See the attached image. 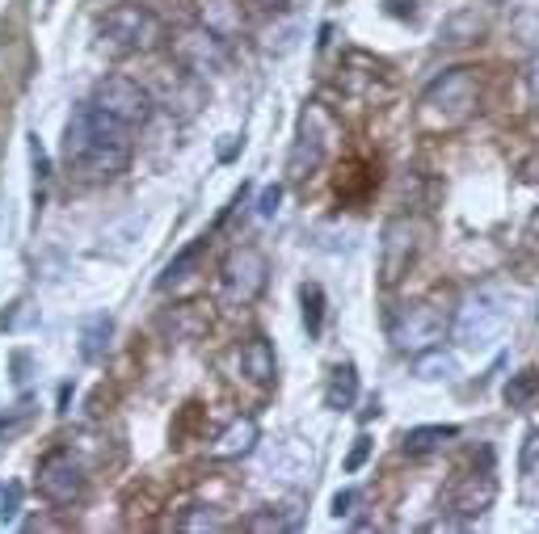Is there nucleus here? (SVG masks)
Returning <instances> with one entry per match:
<instances>
[{
    "instance_id": "obj_1",
    "label": "nucleus",
    "mask_w": 539,
    "mask_h": 534,
    "mask_svg": "<svg viewBox=\"0 0 539 534\" xmlns=\"http://www.w3.org/2000/svg\"><path fill=\"white\" fill-rule=\"evenodd\" d=\"M64 156L85 181L118 177L131 164L127 127H118V122H110L102 110H93V101H85V106H76L68 118Z\"/></svg>"
},
{
    "instance_id": "obj_2",
    "label": "nucleus",
    "mask_w": 539,
    "mask_h": 534,
    "mask_svg": "<svg viewBox=\"0 0 539 534\" xmlns=\"http://www.w3.org/2000/svg\"><path fill=\"white\" fill-rule=\"evenodd\" d=\"M476 114V76L472 68H451L422 93V118L426 127H464Z\"/></svg>"
},
{
    "instance_id": "obj_3",
    "label": "nucleus",
    "mask_w": 539,
    "mask_h": 534,
    "mask_svg": "<svg viewBox=\"0 0 539 534\" xmlns=\"http://www.w3.org/2000/svg\"><path fill=\"white\" fill-rule=\"evenodd\" d=\"M510 320V307H506V295L493 291V286H481V291H472L464 303L455 307V320H451V337L459 345H472L481 349L489 341L502 337V328Z\"/></svg>"
},
{
    "instance_id": "obj_4",
    "label": "nucleus",
    "mask_w": 539,
    "mask_h": 534,
    "mask_svg": "<svg viewBox=\"0 0 539 534\" xmlns=\"http://www.w3.org/2000/svg\"><path fill=\"white\" fill-rule=\"evenodd\" d=\"M165 38V26L148 5H114L106 17H102V43L114 51V55H139V51H152L161 47Z\"/></svg>"
},
{
    "instance_id": "obj_5",
    "label": "nucleus",
    "mask_w": 539,
    "mask_h": 534,
    "mask_svg": "<svg viewBox=\"0 0 539 534\" xmlns=\"http://www.w3.org/2000/svg\"><path fill=\"white\" fill-rule=\"evenodd\" d=\"M93 110H102L110 122L131 131V127H144L152 118V97L131 76H106V80H97V89H93Z\"/></svg>"
},
{
    "instance_id": "obj_6",
    "label": "nucleus",
    "mask_w": 539,
    "mask_h": 534,
    "mask_svg": "<svg viewBox=\"0 0 539 534\" xmlns=\"http://www.w3.org/2000/svg\"><path fill=\"white\" fill-rule=\"evenodd\" d=\"M443 328H447V320L434 303H409L392 316L388 337L396 349H413L417 354V349H430L434 341H443Z\"/></svg>"
},
{
    "instance_id": "obj_7",
    "label": "nucleus",
    "mask_w": 539,
    "mask_h": 534,
    "mask_svg": "<svg viewBox=\"0 0 539 534\" xmlns=\"http://www.w3.org/2000/svg\"><path fill=\"white\" fill-rule=\"evenodd\" d=\"M38 492H43V501H51L55 509H68L85 497V471L76 463L68 450H55L38 463Z\"/></svg>"
},
{
    "instance_id": "obj_8",
    "label": "nucleus",
    "mask_w": 539,
    "mask_h": 534,
    "mask_svg": "<svg viewBox=\"0 0 539 534\" xmlns=\"http://www.w3.org/2000/svg\"><path fill=\"white\" fill-rule=\"evenodd\" d=\"M270 282V265L266 257L253 249V244H245V249H236L228 261H224V295L236 303V307H249L257 295L266 291Z\"/></svg>"
},
{
    "instance_id": "obj_9",
    "label": "nucleus",
    "mask_w": 539,
    "mask_h": 534,
    "mask_svg": "<svg viewBox=\"0 0 539 534\" xmlns=\"http://www.w3.org/2000/svg\"><path fill=\"white\" fill-rule=\"evenodd\" d=\"M173 59L190 76H219L224 72V43L211 38L203 26H194V30H182L173 38Z\"/></svg>"
},
{
    "instance_id": "obj_10",
    "label": "nucleus",
    "mask_w": 539,
    "mask_h": 534,
    "mask_svg": "<svg viewBox=\"0 0 539 534\" xmlns=\"http://www.w3.org/2000/svg\"><path fill=\"white\" fill-rule=\"evenodd\" d=\"M417 257V228L409 219H392L384 228V244H379V274H384V286H396L409 265Z\"/></svg>"
},
{
    "instance_id": "obj_11",
    "label": "nucleus",
    "mask_w": 539,
    "mask_h": 534,
    "mask_svg": "<svg viewBox=\"0 0 539 534\" xmlns=\"http://www.w3.org/2000/svg\"><path fill=\"white\" fill-rule=\"evenodd\" d=\"M325 160V139H321V110H304V122H299V135L291 143V156H287V181H308Z\"/></svg>"
},
{
    "instance_id": "obj_12",
    "label": "nucleus",
    "mask_w": 539,
    "mask_h": 534,
    "mask_svg": "<svg viewBox=\"0 0 539 534\" xmlns=\"http://www.w3.org/2000/svg\"><path fill=\"white\" fill-rule=\"evenodd\" d=\"M497 501V480L493 471H472V476H459L451 497H447V513L459 522H472L481 518V513H489Z\"/></svg>"
},
{
    "instance_id": "obj_13",
    "label": "nucleus",
    "mask_w": 539,
    "mask_h": 534,
    "mask_svg": "<svg viewBox=\"0 0 539 534\" xmlns=\"http://www.w3.org/2000/svg\"><path fill=\"white\" fill-rule=\"evenodd\" d=\"M198 26H203L219 43H232L245 30V13L236 0H198Z\"/></svg>"
},
{
    "instance_id": "obj_14",
    "label": "nucleus",
    "mask_w": 539,
    "mask_h": 534,
    "mask_svg": "<svg viewBox=\"0 0 539 534\" xmlns=\"http://www.w3.org/2000/svg\"><path fill=\"white\" fill-rule=\"evenodd\" d=\"M257 438H262V429H257V421H253V417H236V421L224 429V434L215 438L211 455H215V459H245V455H253Z\"/></svg>"
},
{
    "instance_id": "obj_15",
    "label": "nucleus",
    "mask_w": 539,
    "mask_h": 534,
    "mask_svg": "<svg viewBox=\"0 0 539 534\" xmlns=\"http://www.w3.org/2000/svg\"><path fill=\"white\" fill-rule=\"evenodd\" d=\"M354 400H358V371L346 362V366H337L325 383V408H333V413H350Z\"/></svg>"
},
{
    "instance_id": "obj_16",
    "label": "nucleus",
    "mask_w": 539,
    "mask_h": 534,
    "mask_svg": "<svg viewBox=\"0 0 539 534\" xmlns=\"http://www.w3.org/2000/svg\"><path fill=\"white\" fill-rule=\"evenodd\" d=\"M455 371H459V362H455L451 349L430 345V349H417V358H413V375H417V379H426V383L455 379Z\"/></svg>"
},
{
    "instance_id": "obj_17",
    "label": "nucleus",
    "mask_w": 539,
    "mask_h": 534,
    "mask_svg": "<svg viewBox=\"0 0 539 534\" xmlns=\"http://www.w3.org/2000/svg\"><path fill=\"white\" fill-rule=\"evenodd\" d=\"M144 228H148V215H127V219H118L114 228L102 236V253H110V257H127V253L135 249V240L144 236Z\"/></svg>"
},
{
    "instance_id": "obj_18",
    "label": "nucleus",
    "mask_w": 539,
    "mask_h": 534,
    "mask_svg": "<svg viewBox=\"0 0 539 534\" xmlns=\"http://www.w3.org/2000/svg\"><path fill=\"white\" fill-rule=\"evenodd\" d=\"M241 366L253 383H274V349L266 337H253L245 349H241Z\"/></svg>"
},
{
    "instance_id": "obj_19",
    "label": "nucleus",
    "mask_w": 539,
    "mask_h": 534,
    "mask_svg": "<svg viewBox=\"0 0 539 534\" xmlns=\"http://www.w3.org/2000/svg\"><path fill=\"white\" fill-rule=\"evenodd\" d=\"M451 438H459L455 425H417L405 434V450L409 455H430V450H443Z\"/></svg>"
},
{
    "instance_id": "obj_20",
    "label": "nucleus",
    "mask_w": 539,
    "mask_h": 534,
    "mask_svg": "<svg viewBox=\"0 0 539 534\" xmlns=\"http://www.w3.org/2000/svg\"><path fill=\"white\" fill-rule=\"evenodd\" d=\"M110 333H114V320L110 316H89L81 328V358L97 362L110 349Z\"/></svg>"
},
{
    "instance_id": "obj_21",
    "label": "nucleus",
    "mask_w": 539,
    "mask_h": 534,
    "mask_svg": "<svg viewBox=\"0 0 539 534\" xmlns=\"http://www.w3.org/2000/svg\"><path fill=\"white\" fill-rule=\"evenodd\" d=\"M203 253H207V236H203V240H194L190 249H182V253H177V257L165 265V274L156 278V291H169V286L182 282V278L194 270V265H198V257H203Z\"/></svg>"
},
{
    "instance_id": "obj_22",
    "label": "nucleus",
    "mask_w": 539,
    "mask_h": 534,
    "mask_svg": "<svg viewBox=\"0 0 539 534\" xmlns=\"http://www.w3.org/2000/svg\"><path fill=\"white\" fill-rule=\"evenodd\" d=\"M476 34H485V17L476 9H459L455 17H447V26H443L447 43H472Z\"/></svg>"
},
{
    "instance_id": "obj_23",
    "label": "nucleus",
    "mask_w": 539,
    "mask_h": 534,
    "mask_svg": "<svg viewBox=\"0 0 539 534\" xmlns=\"http://www.w3.org/2000/svg\"><path fill=\"white\" fill-rule=\"evenodd\" d=\"M535 392H539V371H535V366H527V371H518L506 383V404L510 408H527L535 400Z\"/></svg>"
},
{
    "instance_id": "obj_24",
    "label": "nucleus",
    "mask_w": 539,
    "mask_h": 534,
    "mask_svg": "<svg viewBox=\"0 0 539 534\" xmlns=\"http://www.w3.org/2000/svg\"><path fill=\"white\" fill-rule=\"evenodd\" d=\"M299 299H304V328L308 337H321V324H325V291L316 282H308L304 291H299Z\"/></svg>"
},
{
    "instance_id": "obj_25",
    "label": "nucleus",
    "mask_w": 539,
    "mask_h": 534,
    "mask_svg": "<svg viewBox=\"0 0 539 534\" xmlns=\"http://www.w3.org/2000/svg\"><path fill=\"white\" fill-rule=\"evenodd\" d=\"M299 34H304V26H299V22H287V26H278V30H266L262 51H266V55H287V51H295Z\"/></svg>"
},
{
    "instance_id": "obj_26",
    "label": "nucleus",
    "mask_w": 539,
    "mask_h": 534,
    "mask_svg": "<svg viewBox=\"0 0 539 534\" xmlns=\"http://www.w3.org/2000/svg\"><path fill=\"white\" fill-rule=\"evenodd\" d=\"M194 307H198V303H182L173 316H165V324L173 328V337H198V333L207 328V320H203V316L190 320V316H194Z\"/></svg>"
},
{
    "instance_id": "obj_27",
    "label": "nucleus",
    "mask_w": 539,
    "mask_h": 534,
    "mask_svg": "<svg viewBox=\"0 0 539 534\" xmlns=\"http://www.w3.org/2000/svg\"><path fill=\"white\" fill-rule=\"evenodd\" d=\"M177 526H182V530H224V513H219V509H203V505H198V509H190L186 513V518L182 522H177Z\"/></svg>"
},
{
    "instance_id": "obj_28",
    "label": "nucleus",
    "mask_w": 539,
    "mask_h": 534,
    "mask_svg": "<svg viewBox=\"0 0 539 534\" xmlns=\"http://www.w3.org/2000/svg\"><path fill=\"white\" fill-rule=\"evenodd\" d=\"M17 509H22V484H9L5 497H0V522H13Z\"/></svg>"
},
{
    "instance_id": "obj_29",
    "label": "nucleus",
    "mask_w": 539,
    "mask_h": 534,
    "mask_svg": "<svg viewBox=\"0 0 539 534\" xmlns=\"http://www.w3.org/2000/svg\"><path fill=\"white\" fill-rule=\"evenodd\" d=\"M278 202H283V186H266V190H262V202H257V215L274 219V215H278Z\"/></svg>"
},
{
    "instance_id": "obj_30",
    "label": "nucleus",
    "mask_w": 539,
    "mask_h": 534,
    "mask_svg": "<svg viewBox=\"0 0 539 534\" xmlns=\"http://www.w3.org/2000/svg\"><path fill=\"white\" fill-rule=\"evenodd\" d=\"M299 518H278V513H262V518H249V530H291Z\"/></svg>"
},
{
    "instance_id": "obj_31",
    "label": "nucleus",
    "mask_w": 539,
    "mask_h": 534,
    "mask_svg": "<svg viewBox=\"0 0 539 534\" xmlns=\"http://www.w3.org/2000/svg\"><path fill=\"white\" fill-rule=\"evenodd\" d=\"M367 455H371V438L363 434V438L354 442V450H350V455H346V471H358V467L367 463Z\"/></svg>"
},
{
    "instance_id": "obj_32",
    "label": "nucleus",
    "mask_w": 539,
    "mask_h": 534,
    "mask_svg": "<svg viewBox=\"0 0 539 534\" xmlns=\"http://www.w3.org/2000/svg\"><path fill=\"white\" fill-rule=\"evenodd\" d=\"M535 463H539V429H531V434H527V442H523V459H518V467L531 471Z\"/></svg>"
},
{
    "instance_id": "obj_33",
    "label": "nucleus",
    "mask_w": 539,
    "mask_h": 534,
    "mask_svg": "<svg viewBox=\"0 0 539 534\" xmlns=\"http://www.w3.org/2000/svg\"><path fill=\"white\" fill-rule=\"evenodd\" d=\"M354 501H358V492H354V488L337 492V497H333V513H337V518H346V513H354V509H350Z\"/></svg>"
},
{
    "instance_id": "obj_34",
    "label": "nucleus",
    "mask_w": 539,
    "mask_h": 534,
    "mask_svg": "<svg viewBox=\"0 0 539 534\" xmlns=\"http://www.w3.org/2000/svg\"><path fill=\"white\" fill-rule=\"evenodd\" d=\"M518 181H523V186H535V181H539V156L523 164V173H518Z\"/></svg>"
},
{
    "instance_id": "obj_35",
    "label": "nucleus",
    "mask_w": 539,
    "mask_h": 534,
    "mask_svg": "<svg viewBox=\"0 0 539 534\" xmlns=\"http://www.w3.org/2000/svg\"><path fill=\"white\" fill-rule=\"evenodd\" d=\"M527 85H531V97L539 101V55L531 59V68H527Z\"/></svg>"
},
{
    "instance_id": "obj_36",
    "label": "nucleus",
    "mask_w": 539,
    "mask_h": 534,
    "mask_svg": "<svg viewBox=\"0 0 539 534\" xmlns=\"http://www.w3.org/2000/svg\"><path fill=\"white\" fill-rule=\"evenodd\" d=\"M236 143H241V135H228V143L219 148V160H232L236 156Z\"/></svg>"
},
{
    "instance_id": "obj_37",
    "label": "nucleus",
    "mask_w": 539,
    "mask_h": 534,
    "mask_svg": "<svg viewBox=\"0 0 539 534\" xmlns=\"http://www.w3.org/2000/svg\"><path fill=\"white\" fill-rule=\"evenodd\" d=\"M257 5H266V9H274V13H278V9H287L291 0H257Z\"/></svg>"
},
{
    "instance_id": "obj_38",
    "label": "nucleus",
    "mask_w": 539,
    "mask_h": 534,
    "mask_svg": "<svg viewBox=\"0 0 539 534\" xmlns=\"http://www.w3.org/2000/svg\"><path fill=\"white\" fill-rule=\"evenodd\" d=\"M93 5H102V0H93Z\"/></svg>"
}]
</instances>
